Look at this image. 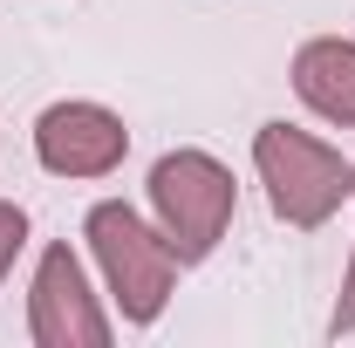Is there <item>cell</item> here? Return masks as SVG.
I'll use <instances>...</instances> for the list:
<instances>
[{
  "label": "cell",
  "instance_id": "7",
  "mask_svg": "<svg viewBox=\"0 0 355 348\" xmlns=\"http://www.w3.org/2000/svg\"><path fill=\"white\" fill-rule=\"evenodd\" d=\"M21 246H28V212L0 198V280L14 273V260H21Z\"/></svg>",
  "mask_w": 355,
  "mask_h": 348
},
{
  "label": "cell",
  "instance_id": "1",
  "mask_svg": "<svg viewBox=\"0 0 355 348\" xmlns=\"http://www.w3.org/2000/svg\"><path fill=\"white\" fill-rule=\"evenodd\" d=\"M83 239H89V253H96V266H103V287H110L116 314H123L130 328H150V321L171 307V287H178L171 239H164L144 212H130L123 198L89 205Z\"/></svg>",
  "mask_w": 355,
  "mask_h": 348
},
{
  "label": "cell",
  "instance_id": "8",
  "mask_svg": "<svg viewBox=\"0 0 355 348\" xmlns=\"http://www.w3.org/2000/svg\"><path fill=\"white\" fill-rule=\"evenodd\" d=\"M328 335H355V260H349V280L335 294V314H328Z\"/></svg>",
  "mask_w": 355,
  "mask_h": 348
},
{
  "label": "cell",
  "instance_id": "2",
  "mask_svg": "<svg viewBox=\"0 0 355 348\" xmlns=\"http://www.w3.org/2000/svg\"><path fill=\"white\" fill-rule=\"evenodd\" d=\"M253 171L266 184V205L280 225L314 232L355 198V164L342 150H328L321 137L294 130V123H260L253 130Z\"/></svg>",
  "mask_w": 355,
  "mask_h": 348
},
{
  "label": "cell",
  "instance_id": "5",
  "mask_svg": "<svg viewBox=\"0 0 355 348\" xmlns=\"http://www.w3.org/2000/svg\"><path fill=\"white\" fill-rule=\"evenodd\" d=\"M130 150V130L103 103H48L35 116V157L55 177H110Z\"/></svg>",
  "mask_w": 355,
  "mask_h": 348
},
{
  "label": "cell",
  "instance_id": "3",
  "mask_svg": "<svg viewBox=\"0 0 355 348\" xmlns=\"http://www.w3.org/2000/svg\"><path fill=\"white\" fill-rule=\"evenodd\" d=\"M239 212V184L212 150H164L150 164V225L171 239L178 266H205Z\"/></svg>",
  "mask_w": 355,
  "mask_h": 348
},
{
  "label": "cell",
  "instance_id": "6",
  "mask_svg": "<svg viewBox=\"0 0 355 348\" xmlns=\"http://www.w3.org/2000/svg\"><path fill=\"white\" fill-rule=\"evenodd\" d=\"M294 96L321 123L355 130V42H342V35L301 42V55H294Z\"/></svg>",
  "mask_w": 355,
  "mask_h": 348
},
{
  "label": "cell",
  "instance_id": "4",
  "mask_svg": "<svg viewBox=\"0 0 355 348\" xmlns=\"http://www.w3.org/2000/svg\"><path fill=\"white\" fill-rule=\"evenodd\" d=\"M28 335L42 348H110V314L89 294V273L69 246H48L28 287Z\"/></svg>",
  "mask_w": 355,
  "mask_h": 348
}]
</instances>
